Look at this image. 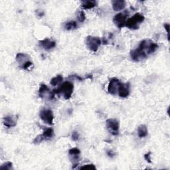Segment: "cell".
<instances>
[{
    "mask_svg": "<svg viewBox=\"0 0 170 170\" xmlns=\"http://www.w3.org/2000/svg\"><path fill=\"white\" fill-rule=\"evenodd\" d=\"M144 158L148 163H152L151 160V152H148L144 155Z\"/></svg>",
    "mask_w": 170,
    "mask_h": 170,
    "instance_id": "obj_26",
    "label": "cell"
},
{
    "mask_svg": "<svg viewBox=\"0 0 170 170\" xmlns=\"http://www.w3.org/2000/svg\"><path fill=\"white\" fill-rule=\"evenodd\" d=\"M77 19L80 22H83L84 21V20L86 19V15H85V13L84 11H79L77 13Z\"/></svg>",
    "mask_w": 170,
    "mask_h": 170,
    "instance_id": "obj_22",
    "label": "cell"
},
{
    "mask_svg": "<svg viewBox=\"0 0 170 170\" xmlns=\"http://www.w3.org/2000/svg\"><path fill=\"white\" fill-rule=\"evenodd\" d=\"M106 126L108 130L114 136H117L119 133L120 125L116 119L109 118L106 121Z\"/></svg>",
    "mask_w": 170,
    "mask_h": 170,
    "instance_id": "obj_6",
    "label": "cell"
},
{
    "mask_svg": "<svg viewBox=\"0 0 170 170\" xmlns=\"http://www.w3.org/2000/svg\"><path fill=\"white\" fill-rule=\"evenodd\" d=\"M15 59L21 68L23 64L30 60V57L27 54L20 53L16 55Z\"/></svg>",
    "mask_w": 170,
    "mask_h": 170,
    "instance_id": "obj_13",
    "label": "cell"
},
{
    "mask_svg": "<svg viewBox=\"0 0 170 170\" xmlns=\"http://www.w3.org/2000/svg\"><path fill=\"white\" fill-rule=\"evenodd\" d=\"M80 169H96V167L93 164H87L83 165Z\"/></svg>",
    "mask_w": 170,
    "mask_h": 170,
    "instance_id": "obj_24",
    "label": "cell"
},
{
    "mask_svg": "<svg viewBox=\"0 0 170 170\" xmlns=\"http://www.w3.org/2000/svg\"><path fill=\"white\" fill-rule=\"evenodd\" d=\"M3 124L7 128L15 127L17 124V120L15 116L8 115L3 118Z\"/></svg>",
    "mask_w": 170,
    "mask_h": 170,
    "instance_id": "obj_11",
    "label": "cell"
},
{
    "mask_svg": "<svg viewBox=\"0 0 170 170\" xmlns=\"http://www.w3.org/2000/svg\"><path fill=\"white\" fill-rule=\"evenodd\" d=\"M97 5V2L96 1H83L81 3V7L84 9H90L94 8Z\"/></svg>",
    "mask_w": 170,
    "mask_h": 170,
    "instance_id": "obj_16",
    "label": "cell"
},
{
    "mask_svg": "<svg viewBox=\"0 0 170 170\" xmlns=\"http://www.w3.org/2000/svg\"><path fill=\"white\" fill-rule=\"evenodd\" d=\"M63 80V77H62V75H57V77L53 78V79L51 80L50 81V84L52 85V86H57V85L60 84L62 81Z\"/></svg>",
    "mask_w": 170,
    "mask_h": 170,
    "instance_id": "obj_18",
    "label": "cell"
},
{
    "mask_svg": "<svg viewBox=\"0 0 170 170\" xmlns=\"http://www.w3.org/2000/svg\"><path fill=\"white\" fill-rule=\"evenodd\" d=\"M130 92V85L129 83H120L118 89V94L122 98H126Z\"/></svg>",
    "mask_w": 170,
    "mask_h": 170,
    "instance_id": "obj_9",
    "label": "cell"
},
{
    "mask_svg": "<svg viewBox=\"0 0 170 170\" xmlns=\"http://www.w3.org/2000/svg\"><path fill=\"white\" fill-rule=\"evenodd\" d=\"M164 28L166 29V31H167L168 37V39H169V23H165Z\"/></svg>",
    "mask_w": 170,
    "mask_h": 170,
    "instance_id": "obj_28",
    "label": "cell"
},
{
    "mask_svg": "<svg viewBox=\"0 0 170 170\" xmlns=\"http://www.w3.org/2000/svg\"><path fill=\"white\" fill-rule=\"evenodd\" d=\"M144 19L145 18L144 15L140 13H137L133 17L127 19L126 26L132 30H136L144 22Z\"/></svg>",
    "mask_w": 170,
    "mask_h": 170,
    "instance_id": "obj_3",
    "label": "cell"
},
{
    "mask_svg": "<svg viewBox=\"0 0 170 170\" xmlns=\"http://www.w3.org/2000/svg\"><path fill=\"white\" fill-rule=\"evenodd\" d=\"M45 137L43 136V134H41L37 136L35 138V140H33V144H39L40 143H41L44 140H45Z\"/></svg>",
    "mask_w": 170,
    "mask_h": 170,
    "instance_id": "obj_23",
    "label": "cell"
},
{
    "mask_svg": "<svg viewBox=\"0 0 170 170\" xmlns=\"http://www.w3.org/2000/svg\"><path fill=\"white\" fill-rule=\"evenodd\" d=\"M0 169H5V170H10L13 169V164L11 162H7L4 164H2L1 167H0Z\"/></svg>",
    "mask_w": 170,
    "mask_h": 170,
    "instance_id": "obj_21",
    "label": "cell"
},
{
    "mask_svg": "<svg viewBox=\"0 0 170 170\" xmlns=\"http://www.w3.org/2000/svg\"><path fill=\"white\" fill-rule=\"evenodd\" d=\"M40 118L45 122V124L49 125H52L53 124L54 115L51 110L50 109H43L40 111L39 113Z\"/></svg>",
    "mask_w": 170,
    "mask_h": 170,
    "instance_id": "obj_7",
    "label": "cell"
},
{
    "mask_svg": "<svg viewBox=\"0 0 170 170\" xmlns=\"http://www.w3.org/2000/svg\"><path fill=\"white\" fill-rule=\"evenodd\" d=\"M43 136L45 137V139L51 138L53 136V135H54L53 129L51 128L45 129V130H44V132H43Z\"/></svg>",
    "mask_w": 170,
    "mask_h": 170,
    "instance_id": "obj_20",
    "label": "cell"
},
{
    "mask_svg": "<svg viewBox=\"0 0 170 170\" xmlns=\"http://www.w3.org/2000/svg\"><path fill=\"white\" fill-rule=\"evenodd\" d=\"M120 82L116 78H113L110 80L108 87V92L112 95H116L118 94V89Z\"/></svg>",
    "mask_w": 170,
    "mask_h": 170,
    "instance_id": "obj_10",
    "label": "cell"
},
{
    "mask_svg": "<svg viewBox=\"0 0 170 170\" xmlns=\"http://www.w3.org/2000/svg\"><path fill=\"white\" fill-rule=\"evenodd\" d=\"M101 39L98 37L88 36L86 39V45L87 48L93 52H96L101 45Z\"/></svg>",
    "mask_w": 170,
    "mask_h": 170,
    "instance_id": "obj_4",
    "label": "cell"
},
{
    "mask_svg": "<svg viewBox=\"0 0 170 170\" xmlns=\"http://www.w3.org/2000/svg\"><path fill=\"white\" fill-rule=\"evenodd\" d=\"M80 151L78 148H73L69 151V155L70 159L71 162L73 163V168H76L77 166L79 165L80 160Z\"/></svg>",
    "mask_w": 170,
    "mask_h": 170,
    "instance_id": "obj_8",
    "label": "cell"
},
{
    "mask_svg": "<svg viewBox=\"0 0 170 170\" xmlns=\"http://www.w3.org/2000/svg\"><path fill=\"white\" fill-rule=\"evenodd\" d=\"M128 11H124L122 13H119L114 16L113 22L119 29H121L126 26L128 18Z\"/></svg>",
    "mask_w": 170,
    "mask_h": 170,
    "instance_id": "obj_5",
    "label": "cell"
},
{
    "mask_svg": "<svg viewBox=\"0 0 170 170\" xmlns=\"http://www.w3.org/2000/svg\"><path fill=\"white\" fill-rule=\"evenodd\" d=\"M64 28L67 31L74 30L77 28V23L74 21H69L65 23L64 24Z\"/></svg>",
    "mask_w": 170,
    "mask_h": 170,
    "instance_id": "obj_19",
    "label": "cell"
},
{
    "mask_svg": "<svg viewBox=\"0 0 170 170\" xmlns=\"http://www.w3.org/2000/svg\"><path fill=\"white\" fill-rule=\"evenodd\" d=\"M40 45L46 51H50L54 49L56 46V43L54 41L46 38L40 41Z\"/></svg>",
    "mask_w": 170,
    "mask_h": 170,
    "instance_id": "obj_12",
    "label": "cell"
},
{
    "mask_svg": "<svg viewBox=\"0 0 170 170\" xmlns=\"http://www.w3.org/2000/svg\"><path fill=\"white\" fill-rule=\"evenodd\" d=\"M113 8L116 11H119L124 9L126 5V3L124 0H114L112 2Z\"/></svg>",
    "mask_w": 170,
    "mask_h": 170,
    "instance_id": "obj_14",
    "label": "cell"
},
{
    "mask_svg": "<svg viewBox=\"0 0 170 170\" xmlns=\"http://www.w3.org/2000/svg\"><path fill=\"white\" fill-rule=\"evenodd\" d=\"M79 138V134L77 132H73L72 134V139L74 141H77Z\"/></svg>",
    "mask_w": 170,
    "mask_h": 170,
    "instance_id": "obj_25",
    "label": "cell"
},
{
    "mask_svg": "<svg viewBox=\"0 0 170 170\" xmlns=\"http://www.w3.org/2000/svg\"><path fill=\"white\" fill-rule=\"evenodd\" d=\"M74 90V85L69 81H65L60 84V87L57 89L53 90V93L57 94H62L65 100H69L72 96Z\"/></svg>",
    "mask_w": 170,
    "mask_h": 170,
    "instance_id": "obj_2",
    "label": "cell"
},
{
    "mask_svg": "<svg viewBox=\"0 0 170 170\" xmlns=\"http://www.w3.org/2000/svg\"><path fill=\"white\" fill-rule=\"evenodd\" d=\"M37 13H38V14H37V15L38 16H40V17H42L43 15H44V13H43V11H37Z\"/></svg>",
    "mask_w": 170,
    "mask_h": 170,
    "instance_id": "obj_29",
    "label": "cell"
},
{
    "mask_svg": "<svg viewBox=\"0 0 170 170\" xmlns=\"http://www.w3.org/2000/svg\"><path fill=\"white\" fill-rule=\"evenodd\" d=\"M152 43L151 40L144 39L142 41L137 49L131 51L130 56L132 59L136 62H139L145 59L149 54V45Z\"/></svg>",
    "mask_w": 170,
    "mask_h": 170,
    "instance_id": "obj_1",
    "label": "cell"
},
{
    "mask_svg": "<svg viewBox=\"0 0 170 170\" xmlns=\"http://www.w3.org/2000/svg\"><path fill=\"white\" fill-rule=\"evenodd\" d=\"M51 91L49 90V88H48V87L47 86L46 84H41V87L39 88V95L41 98H43L46 96V94L47 93H50Z\"/></svg>",
    "mask_w": 170,
    "mask_h": 170,
    "instance_id": "obj_17",
    "label": "cell"
},
{
    "mask_svg": "<svg viewBox=\"0 0 170 170\" xmlns=\"http://www.w3.org/2000/svg\"><path fill=\"white\" fill-rule=\"evenodd\" d=\"M148 131L145 125H140L138 128V135L140 138H145L148 136Z\"/></svg>",
    "mask_w": 170,
    "mask_h": 170,
    "instance_id": "obj_15",
    "label": "cell"
},
{
    "mask_svg": "<svg viewBox=\"0 0 170 170\" xmlns=\"http://www.w3.org/2000/svg\"><path fill=\"white\" fill-rule=\"evenodd\" d=\"M107 154L110 158H113L114 156L116 155V153L114 152L113 150H109V151L107 152Z\"/></svg>",
    "mask_w": 170,
    "mask_h": 170,
    "instance_id": "obj_27",
    "label": "cell"
}]
</instances>
